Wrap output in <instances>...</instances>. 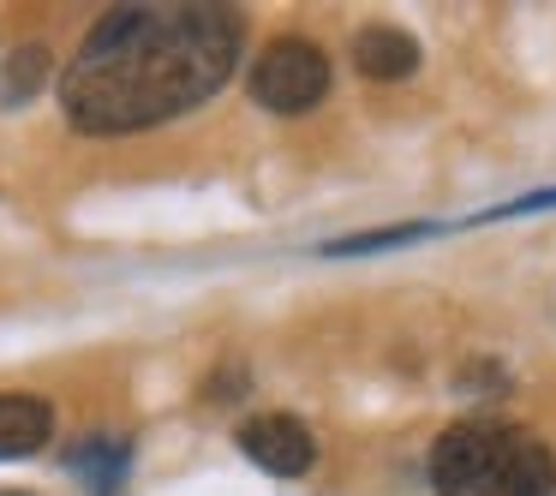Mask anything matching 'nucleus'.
Wrapping results in <instances>:
<instances>
[{
	"label": "nucleus",
	"mask_w": 556,
	"mask_h": 496,
	"mask_svg": "<svg viewBox=\"0 0 556 496\" xmlns=\"http://www.w3.org/2000/svg\"><path fill=\"white\" fill-rule=\"evenodd\" d=\"M126 467H132V443H126V436H109V431L85 436V443L66 455V472H73V479H85L90 496H121Z\"/></svg>",
	"instance_id": "nucleus-7"
},
{
	"label": "nucleus",
	"mask_w": 556,
	"mask_h": 496,
	"mask_svg": "<svg viewBox=\"0 0 556 496\" xmlns=\"http://www.w3.org/2000/svg\"><path fill=\"white\" fill-rule=\"evenodd\" d=\"M49 436H54V407L49 400L25 395V389H7V395H0V460L42 455Z\"/></svg>",
	"instance_id": "nucleus-5"
},
{
	"label": "nucleus",
	"mask_w": 556,
	"mask_h": 496,
	"mask_svg": "<svg viewBox=\"0 0 556 496\" xmlns=\"http://www.w3.org/2000/svg\"><path fill=\"white\" fill-rule=\"evenodd\" d=\"M329 90V54L312 37H276L252 61V102L269 114H305Z\"/></svg>",
	"instance_id": "nucleus-3"
},
{
	"label": "nucleus",
	"mask_w": 556,
	"mask_h": 496,
	"mask_svg": "<svg viewBox=\"0 0 556 496\" xmlns=\"http://www.w3.org/2000/svg\"><path fill=\"white\" fill-rule=\"evenodd\" d=\"M551 204H556V192H532V198H515V204L491 209L484 221H496V216H527V209H551Z\"/></svg>",
	"instance_id": "nucleus-10"
},
{
	"label": "nucleus",
	"mask_w": 556,
	"mask_h": 496,
	"mask_svg": "<svg viewBox=\"0 0 556 496\" xmlns=\"http://www.w3.org/2000/svg\"><path fill=\"white\" fill-rule=\"evenodd\" d=\"M233 443H240L264 472H276V479H300V472H312V460H317V436L305 431L293 412H252Z\"/></svg>",
	"instance_id": "nucleus-4"
},
{
	"label": "nucleus",
	"mask_w": 556,
	"mask_h": 496,
	"mask_svg": "<svg viewBox=\"0 0 556 496\" xmlns=\"http://www.w3.org/2000/svg\"><path fill=\"white\" fill-rule=\"evenodd\" d=\"M245 49L240 7L174 0L114 7L90 25L61 73V114L85 138H126L204 109Z\"/></svg>",
	"instance_id": "nucleus-1"
},
{
	"label": "nucleus",
	"mask_w": 556,
	"mask_h": 496,
	"mask_svg": "<svg viewBox=\"0 0 556 496\" xmlns=\"http://www.w3.org/2000/svg\"><path fill=\"white\" fill-rule=\"evenodd\" d=\"M42 78H49V49L42 42H25V49L7 54V66H0V109H18V102H30L42 90Z\"/></svg>",
	"instance_id": "nucleus-8"
},
{
	"label": "nucleus",
	"mask_w": 556,
	"mask_h": 496,
	"mask_svg": "<svg viewBox=\"0 0 556 496\" xmlns=\"http://www.w3.org/2000/svg\"><path fill=\"white\" fill-rule=\"evenodd\" d=\"M0 496H30V491H0Z\"/></svg>",
	"instance_id": "nucleus-11"
},
{
	"label": "nucleus",
	"mask_w": 556,
	"mask_h": 496,
	"mask_svg": "<svg viewBox=\"0 0 556 496\" xmlns=\"http://www.w3.org/2000/svg\"><path fill=\"white\" fill-rule=\"evenodd\" d=\"M353 66L377 85H395V78H413L419 73V42L395 25H365L353 37Z\"/></svg>",
	"instance_id": "nucleus-6"
},
{
	"label": "nucleus",
	"mask_w": 556,
	"mask_h": 496,
	"mask_svg": "<svg viewBox=\"0 0 556 496\" xmlns=\"http://www.w3.org/2000/svg\"><path fill=\"white\" fill-rule=\"evenodd\" d=\"M437 496H556V455L539 431L503 419H460L431 443Z\"/></svg>",
	"instance_id": "nucleus-2"
},
{
	"label": "nucleus",
	"mask_w": 556,
	"mask_h": 496,
	"mask_svg": "<svg viewBox=\"0 0 556 496\" xmlns=\"http://www.w3.org/2000/svg\"><path fill=\"white\" fill-rule=\"evenodd\" d=\"M425 228H377V233H359V240H336L329 245V257H348V252H383V245H407L419 240Z\"/></svg>",
	"instance_id": "nucleus-9"
}]
</instances>
